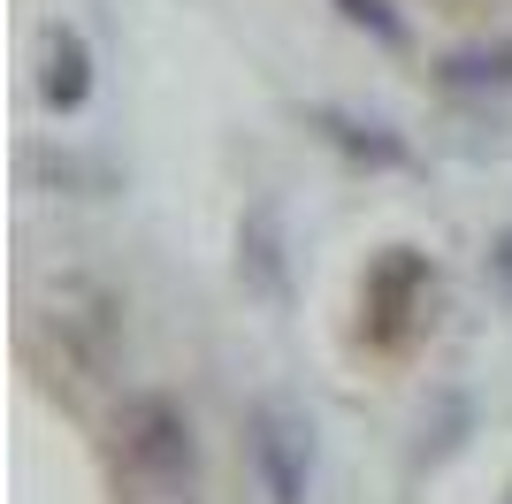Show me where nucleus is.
<instances>
[{"label":"nucleus","instance_id":"4","mask_svg":"<svg viewBox=\"0 0 512 504\" xmlns=\"http://www.w3.org/2000/svg\"><path fill=\"white\" fill-rule=\"evenodd\" d=\"M39 100L54 115H77L92 100V46L77 23H46L39 31Z\"/></svg>","mask_w":512,"mask_h":504},{"label":"nucleus","instance_id":"3","mask_svg":"<svg viewBox=\"0 0 512 504\" xmlns=\"http://www.w3.org/2000/svg\"><path fill=\"white\" fill-rule=\"evenodd\" d=\"M237 283H245L253 298H268V306L291 298V252H283L276 199H260V207L245 214V230H237Z\"/></svg>","mask_w":512,"mask_h":504},{"label":"nucleus","instance_id":"6","mask_svg":"<svg viewBox=\"0 0 512 504\" xmlns=\"http://www.w3.org/2000/svg\"><path fill=\"white\" fill-rule=\"evenodd\" d=\"M314 130L329 138L337 153H352V161L367 168H406V138L390 123H375V115H344V107H314Z\"/></svg>","mask_w":512,"mask_h":504},{"label":"nucleus","instance_id":"1","mask_svg":"<svg viewBox=\"0 0 512 504\" xmlns=\"http://www.w3.org/2000/svg\"><path fill=\"white\" fill-rule=\"evenodd\" d=\"M115 443H123V466L146 497H192L199 489V428L169 390H138L115 413Z\"/></svg>","mask_w":512,"mask_h":504},{"label":"nucleus","instance_id":"5","mask_svg":"<svg viewBox=\"0 0 512 504\" xmlns=\"http://www.w3.org/2000/svg\"><path fill=\"white\" fill-rule=\"evenodd\" d=\"M421 298H428V260H421V252H383L375 275H367V314H375V336L398 344L406 321L421 314Z\"/></svg>","mask_w":512,"mask_h":504},{"label":"nucleus","instance_id":"2","mask_svg":"<svg viewBox=\"0 0 512 504\" xmlns=\"http://www.w3.org/2000/svg\"><path fill=\"white\" fill-rule=\"evenodd\" d=\"M245 466H253L268 504H306L314 497V466H321L314 413L291 398H253L245 405Z\"/></svg>","mask_w":512,"mask_h":504},{"label":"nucleus","instance_id":"8","mask_svg":"<svg viewBox=\"0 0 512 504\" xmlns=\"http://www.w3.org/2000/svg\"><path fill=\"white\" fill-rule=\"evenodd\" d=\"M329 8H337V16L352 23V31H367L375 46H390V54H398V46H413V23L398 16L390 0H329Z\"/></svg>","mask_w":512,"mask_h":504},{"label":"nucleus","instance_id":"9","mask_svg":"<svg viewBox=\"0 0 512 504\" xmlns=\"http://www.w3.org/2000/svg\"><path fill=\"white\" fill-rule=\"evenodd\" d=\"M482 268H490V291L512 306V230H497V237H490V260H482Z\"/></svg>","mask_w":512,"mask_h":504},{"label":"nucleus","instance_id":"7","mask_svg":"<svg viewBox=\"0 0 512 504\" xmlns=\"http://www.w3.org/2000/svg\"><path fill=\"white\" fill-rule=\"evenodd\" d=\"M436 77L451 92H512V39H490V46H459Z\"/></svg>","mask_w":512,"mask_h":504}]
</instances>
